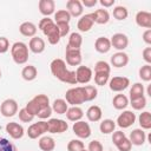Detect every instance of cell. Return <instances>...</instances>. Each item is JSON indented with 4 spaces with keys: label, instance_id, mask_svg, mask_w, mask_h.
<instances>
[{
    "label": "cell",
    "instance_id": "23",
    "mask_svg": "<svg viewBox=\"0 0 151 151\" xmlns=\"http://www.w3.org/2000/svg\"><path fill=\"white\" fill-rule=\"evenodd\" d=\"M111 64L114 67H124L129 64V55L125 52H117L111 57Z\"/></svg>",
    "mask_w": 151,
    "mask_h": 151
},
{
    "label": "cell",
    "instance_id": "34",
    "mask_svg": "<svg viewBox=\"0 0 151 151\" xmlns=\"http://www.w3.org/2000/svg\"><path fill=\"white\" fill-rule=\"evenodd\" d=\"M71 15L66 9H59L54 13V24H68Z\"/></svg>",
    "mask_w": 151,
    "mask_h": 151
},
{
    "label": "cell",
    "instance_id": "18",
    "mask_svg": "<svg viewBox=\"0 0 151 151\" xmlns=\"http://www.w3.org/2000/svg\"><path fill=\"white\" fill-rule=\"evenodd\" d=\"M93 24H94V21H93V18H92V13H88V14H85V15L80 17V19L78 20L77 27L80 32H88L92 28Z\"/></svg>",
    "mask_w": 151,
    "mask_h": 151
},
{
    "label": "cell",
    "instance_id": "44",
    "mask_svg": "<svg viewBox=\"0 0 151 151\" xmlns=\"http://www.w3.org/2000/svg\"><path fill=\"white\" fill-rule=\"evenodd\" d=\"M130 105H131L132 109H134V110H143V109L146 106V99H145L144 96H143V97H139V98H137V99H132Z\"/></svg>",
    "mask_w": 151,
    "mask_h": 151
},
{
    "label": "cell",
    "instance_id": "16",
    "mask_svg": "<svg viewBox=\"0 0 151 151\" xmlns=\"http://www.w3.org/2000/svg\"><path fill=\"white\" fill-rule=\"evenodd\" d=\"M66 11L70 13L71 17H74V18H78L83 14V5L79 0H68L66 2Z\"/></svg>",
    "mask_w": 151,
    "mask_h": 151
},
{
    "label": "cell",
    "instance_id": "13",
    "mask_svg": "<svg viewBox=\"0 0 151 151\" xmlns=\"http://www.w3.org/2000/svg\"><path fill=\"white\" fill-rule=\"evenodd\" d=\"M130 85V80L126 77H113L109 81L110 90L113 92H122L125 88H127Z\"/></svg>",
    "mask_w": 151,
    "mask_h": 151
},
{
    "label": "cell",
    "instance_id": "38",
    "mask_svg": "<svg viewBox=\"0 0 151 151\" xmlns=\"http://www.w3.org/2000/svg\"><path fill=\"white\" fill-rule=\"evenodd\" d=\"M111 72V66L109 65V63L104 61V60H99L94 65V73H107L110 74Z\"/></svg>",
    "mask_w": 151,
    "mask_h": 151
},
{
    "label": "cell",
    "instance_id": "14",
    "mask_svg": "<svg viewBox=\"0 0 151 151\" xmlns=\"http://www.w3.org/2000/svg\"><path fill=\"white\" fill-rule=\"evenodd\" d=\"M110 41L111 46H113V48L118 50L119 52H123L129 46V38L124 33H114Z\"/></svg>",
    "mask_w": 151,
    "mask_h": 151
},
{
    "label": "cell",
    "instance_id": "33",
    "mask_svg": "<svg viewBox=\"0 0 151 151\" xmlns=\"http://www.w3.org/2000/svg\"><path fill=\"white\" fill-rule=\"evenodd\" d=\"M81 88H83L85 101H91V100H93V99L97 98L98 90L94 86H92V85H85V86H81Z\"/></svg>",
    "mask_w": 151,
    "mask_h": 151
},
{
    "label": "cell",
    "instance_id": "2",
    "mask_svg": "<svg viewBox=\"0 0 151 151\" xmlns=\"http://www.w3.org/2000/svg\"><path fill=\"white\" fill-rule=\"evenodd\" d=\"M39 29L42 31V33L47 37V40L51 45H57L60 40V33L58 29V26L54 24V21L48 18L45 17L39 21Z\"/></svg>",
    "mask_w": 151,
    "mask_h": 151
},
{
    "label": "cell",
    "instance_id": "50",
    "mask_svg": "<svg viewBox=\"0 0 151 151\" xmlns=\"http://www.w3.org/2000/svg\"><path fill=\"white\" fill-rule=\"evenodd\" d=\"M58 26V29H59V33H60V38L63 37H66L70 32V25L68 24H55Z\"/></svg>",
    "mask_w": 151,
    "mask_h": 151
},
{
    "label": "cell",
    "instance_id": "19",
    "mask_svg": "<svg viewBox=\"0 0 151 151\" xmlns=\"http://www.w3.org/2000/svg\"><path fill=\"white\" fill-rule=\"evenodd\" d=\"M129 140L131 142L132 145L140 146V145H143V144L145 143V140H146V134H145L144 130H142V129H134V130L131 131Z\"/></svg>",
    "mask_w": 151,
    "mask_h": 151
},
{
    "label": "cell",
    "instance_id": "39",
    "mask_svg": "<svg viewBox=\"0 0 151 151\" xmlns=\"http://www.w3.org/2000/svg\"><path fill=\"white\" fill-rule=\"evenodd\" d=\"M129 15V12H127V8L124 7V6H117L113 8V17L114 19L117 20H125Z\"/></svg>",
    "mask_w": 151,
    "mask_h": 151
},
{
    "label": "cell",
    "instance_id": "57",
    "mask_svg": "<svg viewBox=\"0 0 151 151\" xmlns=\"http://www.w3.org/2000/svg\"><path fill=\"white\" fill-rule=\"evenodd\" d=\"M0 78H1V71H0Z\"/></svg>",
    "mask_w": 151,
    "mask_h": 151
},
{
    "label": "cell",
    "instance_id": "9",
    "mask_svg": "<svg viewBox=\"0 0 151 151\" xmlns=\"http://www.w3.org/2000/svg\"><path fill=\"white\" fill-rule=\"evenodd\" d=\"M72 130H73V133L77 137L81 138V139H86L91 136V127H90L88 123L83 122V120L74 122L73 126H72Z\"/></svg>",
    "mask_w": 151,
    "mask_h": 151
},
{
    "label": "cell",
    "instance_id": "20",
    "mask_svg": "<svg viewBox=\"0 0 151 151\" xmlns=\"http://www.w3.org/2000/svg\"><path fill=\"white\" fill-rule=\"evenodd\" d=\"M39 7V12L45 15V17H50L51 14L54 13L55 9V4L53 0H40L38 4Z\"/></svg>",
    "mask_w": 151,
    "mask_h": 151
},
{
    "label": "cell",
    "instance_id": "47",
    "mask_svg": "<svg viewBox=\"0 0 151 151\" xmlns=\"http://www.w3.org/2000/svg\"><path fill=\"white\" fill-rule=\"evenodd\" d=\"M87 151H104V147H103V144L99 142V140H92L88 144V147H87Z\"/></svg>",
    "mask_w": 151,
    "mask_h": 151
},
{
    "label": "cell",
    "instance_id": "55",
    "mask_svg": "<svg viewBox=\"0 0 151 151\" xmlns=\"http://www.w3.org/2000/svg\"><path fill=\"white\" fill-rule=\"evenodd\" d=\"M99 4L104 7H111L114 5V0H100Z\"/></svg>",
    "mask_w": 151,
    "mask_h": 151
},
{
    "label": "cell",
    "instance_id": "45",
    "mask_svg": "<svg viewBox=\"0 0 151 151\" xmlns=\"http://www.w3.org/2000/svg\"><path fill=\"white\" fill-rule=\"evenodd\" d=\"M116 146H117V149H118L119 151H131L132 144H131V142L129 140V138L125 137V138H123L120 142H118V143L116 144Z\"/></svg>",
    "mask_w": 151,
    "mask_h": 151
},
{
    "label": "cell",
    "instance_id": "10",
    "mask_svg": "<svg viewBox=\"0 0 151 151\" xmlns=\"http://www.w3.org/2000/svg\"><path fill=\"white\" fill-rule=\"evenodd\" d=\"M134 122H136V114L132 111H129V110L123 111L117 118V125L122 129L130 127L131 125L134 124Z\"/></svg>",
    "mask_w": 151,
    "mask_h": 151
},
{
    "label": "cell",
    "instance_id": "31",
    "mask_svg": "<svg viewBox=\"0 0 151 151\" xmlns=\"http://www.w3.org/2000/svg\"><path fill=\"white\" fill-rule=\"evenodd\" d=\"M51 107H52V111H54L55 113H58V114H65L66 111H67V109H68V104L66 103L65 99L58 98V99H55L53 101V104H52Z\"/></svg>",
    "mask_w": 151,
    "mask_h": 151
},
{
    "label": "cell",
    "instance_id": "8",
    "mask_svg": "<svg viewBox=\"0 0 151 151\" xmlns=\"http://www.w3.org/2000/svg\"><path fill=\"white\" fill-rule=\"evenodd\" d=\"M68 129V124L64 119L51 118L47 122V132L51 133H63L66 132Z\"/></svg>",
    "mask_w": 151,
    "mask_h": 151
},
{
    "label": "cell",
    "instance_id": "6",
    "mask_svg": "<svg viewBox=\"0 0 151 151\" xmlns=\"http://www.w3.org/2000/svg\"><path fill=\"white\" fill-rule=\"evenodd\" d=\"M0 113L7 118L15 116L18 113V103L12 98L5 99L0 105Z\"/></svg>",
    "mask_w": 151,
    "mask_h": 151
},
{
    "label": "cell",
    "instance_id": "46",
    "mask_svg": "<svg viewBox=\"0 0 151 151\" xmlns=\"http://www.w3.org/2000/svg\"><path fill=\"white\" fill-rule=\"evenodd\" d=\"M33 118H34V116L31 114L25 107L21 109V110H19V119H20L22 123H29V122L33 120Z\"/></svg>",
    "mask_w": 151,
    "mask_h": 151
},
{
    "label": "cell",
    "instance_id": "58",
    "mask_svg": "<svg viewBox=\"0 0 151 151\" xmlns=\"http://www.w3.org/2000/svg\"><path fill=\"white\" fill-rule=\"evenodd\" d=\"M81 151H87V150H85V149H84V150H81Z\"/></svg>",
    "mask_w": 151,
    "mask_h": 151
},
{
    "label": "cell",
    "instance_id": "17",
    "mask_svg": "<svg viewBox=\"0 0 151 151\" xmlns=\"http://www.w3.org/2000/svg\"><path fill=\"white\" fill-rule=\"evenodd\" d=\"M136 24L139 27L151 28V13L146 11H139L136 14Z\"/></svg>",
    "mask_w": 151,
    "mask_h": 151
},
{
    "label": "cell",
    "instance_id": "25",
    "mask_svg": "<svg viewBox=\"0 0 151 151\" xmlns=\"http://www.w3.org/2000/svg\"><path fill=\"white\" fill-rule=\"evenodd\" d=\"M92 18H93V21L96 24H99V25H104V24H107L109 20H110V14L106 9H97L92 13Z\"/></svg>",
    "mask_w": 151,
    "mask_h": 151
},
{
    "label": "cell",
    "instance_id": "1",
    "mask_svg": "<svg viewBox=\"0 0 151 151\" xmlns=\"http://www.w3.org/2000/svg\"><path fill=\"white\" fill-rule=\"evenodd\" d=\"M50 68H51V72L52 74L60 81L63 83H66V84H71V85H74L77 84V80H76V72L74 71H70L67 67H66V63L63 60V59H53L51 61V65H50Z\"/></svg>",
    "mask_w": 151,
    "mask_h": 151
},
{
    "label": "cell",
    "instance_id": "54",
    "mask_svg": "<svg viewBox=\"0 0 151 151\" xmlns=\"http://www.w3.org/2000/svg\"><path fill=\"white\" fill-rule=\"evenodd\" d=\"M80 2H81V5L85 6V7H94L98 1H97V0H83V1H80Z\"/></svg>",
    "mask_w": 151,
    "mask_h": 151
},
{
    "label": "cell",
    "instance_id": "4",
    "mask_svg": "<svg viewBox=\"0 0 151 151\" xmlns=\"http://www.w3.org/2000/svg\"><path fill=\"white\" fill-rule=\"evenodd\" d=\"M50 105V99L46 94H37L34 98H32L25 106V109L31 113L33 114L34 117L39 113V111L46 106Z\"/></svg>",
    "mask_w": 151,
    "mask_h": 151
},
{
    "label": "cell",
    "instance_id": "5",
    "mask_svg": "<svg viewBox=\"0 0 151 151\" xmlns=\"http://www.w3.org/2000/svg\"><path fill=\"white\" fill-rule=\"evenodd\" d=\"M65 100L67 104H71L72 106H78V105L85 103L81 86L68 88L66 91V94H65Z\"/></svg>",
    "mask_w": 151,
    "mask_h": 151
},
{
    "label": "cell",
    "instance_id": "29",
    "mask_svg": "<svg viewBox=\"0 0 151 151\" xmlns=\"http://www.w3.org/2000/svg\"><path fill=\"white\" fill-rule=\"evenodd\" d=\"M37 76H38V70H37V67L33 66V65H27V66H25V67L22 68V71H21V77H22L26 81H32V80H34V79L37 78Z\"/></svg>",
    "mask_w": 151,
    "mask_h": 151
},
{
    "label": "cell",
    "instance_id": "12",
    "mask_svg": "<svg viewBox=\"0 0 151 151\" xmlns=\"http://www.w3.org/2000/svg\"><path fill=\"white\" fill-rule=\"evenodd\" d=\"M76 72V80L77 83L79 84H87L91 81L92 79V76H93V72L90 67L87 66H78V68L74 71Z\"/></svg>",
    "mask_w": 151,
    "mask_h": 151
},
{
    "label": "cell",
    "instance_id": "40",
    "mask_svg": "<svg viewBox=\"0 0 151 151\" xmlns=\"http://www.w3.org/2000/svg\"><path fill=\"white\" fill-rule=\"evenodd\" d=\"M0 151H18V149L7 138L0 137Z\"/></svg>",
    "mask_w": 151,
    "mask_h": 151
},
{
    "label": "cell",
    "instance_id": "52",
    "mask_svg": "<svg viewBox=\"0 0 151 151\" xmlns=\"http://www.w3.org/2000/svg\"><path fill=\"white\" fill-rule=\"evenodd\" d=\"M143 59L150 65L151 64V47H146L143 50Z\"/></svg>",
    "mask_w": 151,
    "mask_h": 151
},
{
    "label": "cell",
    "instance_id": "48",
    "mask_svg": "<svg viewBox=\"0 0 151 151\" xmlns=\"http://www.w3.org/2000/svg\"><path fill=\"white\" fill-rule=\"evenodd\" d=\"M51 114H52V107L48 105V106H46V107L41 109L37 116H38L39 118H41V119H46V118H50V117H51Z\"/></svg>",
    "mask_w": 151,
    "mask_h": 151
},
{
    "label": "cell",
    "instance_id": "22",
    "mask_svg": "<svg viewBox=\"0 0 151 151\" xmlns=\"http://www.w3.org/2000/svg\"><path fill=\"white\" fill-rule=\"evenodd\" d=\"M111 41L106 37H99L94 41V48L99 53H107L111 50Z\"/></svg>",
    "mask_w": 151,
    "mask_h": 151
},
{
    "label": "cell",
    "instance_id": "36",
    "mask_svg": "<svg viewBox=\"0 0 151 151\" xmlns=\"http://www.w3.org/2000/svg\"><path fill=\"white\" fill-rule=\"evenodd\" d=\"M114 127H116V122H113L112 119H104L99 125V130L104 134L112 133L114 131Z\"/></svg>",
    "mask_w": 151,
    "mask_h": 151
},
{
    "label": "cell",
    "instance_id": "3",
    "mask_svg": "<svg viewBox=\"0 0 151 151\" xmlns=\"http://www.w3.org/2000/svg\"><path fill=\"white\" fill-rule=\"evenodd\" d=\"M11 54L15 64H26L28 60V46L22 41H17L11 47Z\"/></svg>",
    "mask_w": 151,
    "mask_h": 151
},
{
    "label": "cell",
    "instance_id": "32",
    "mask_svg": "<svg viewBox=\"0 0 151 151\" xmlns=\"http://www.w3.org/2000/svg\"><path fill=\"white\" fill-rule=\"evenodd\" d=\"M81 44H83V37L80 35V33L73 32V33H71V34H70L67 47H71V48H76V50H80V47H81Z\"/></svg>",
    "mask_w": 151,
    "mask_h": 151
},
{
    "label": "cell",
    "instance_id": "21",
    "mask_svg": "<svg viewBox=\"0 0 151 151\" xmlns=\"http://www.w3.org/2000/svg\"><path fill=\"white\" fill-rule=\"evenodd\" d=\"M28 48L35 53V54H39V53H42L45 51V41L42 38L40 37H33L31 38L29 42H28Z\"/></svg>",
    "mask_w": 151,
    "mask_h": 151
},
{
    "label": "cell",
    "instance_id": "27",
    "mask_svg": "<svg viewBox=\"0 0 151 151\" xmlns=\"http://www.w3.org/2000/svg\"><path fill=\"white\" fill-rule=\"evenodd\" d=\"M101 116H103V111L98 105H92L86 111V117L90 122H98L101 119Z\"/></svg>",
    "mask_w": 151,
    "mask_h": 151
},
{
    "label": "cell",
    "instance_id": "7",
    "mask_svg": "<svg viewBox=\"0 0 151 151\" xmlns=\"http://www.w3.org/2000/svg\"><path fill=\"white\" fill-rule=\"evenodd\" d=\"M45 132H47V122L40 120L38 123H33L27 129V136L31 139H37L38 137H41Z\"/></svg>",
    "mask_w": 151,
    "mask_h": 151
},
{
    "label": "cell",
    "instance_id": "41",
    "mask_svg": "<svg viewBox=\"0 0 151 151\" xmlns=\"http://www.w3.org/2000/svg\"><path fill=\"white\" fill-rule=\"evenodd\" d=\"M139 78L144 81H150L151 80V65L146 64V65H143L139 68Z\"/></svg>",
    "mask_w": 151,
    "mask_h": 151
},
{
    "label": "cell",
    "instance_id": "51",
    "mask_svg": "<svg viewBox=\"0 0 151 151\" xmlns=\"http://www.w3.org/2000/svg\"><path fill=\"white\" fill-rule=\"evenodd\" d=\"M126 136H125V133L123 132V131H116V132H113V134H112V142H113V144L116 145L118 142H120L123 138H125Z\"/></svg>",
    "mask_w": 151,
    "mask_h": 151
},
{
    "label": "cell",
    "instance_id": "53",
    "mask_svg": "<svg viewBox=\"0 0 151 151\" xmlns=\"http://www.w3.org/2000/svg\"><path fill=\"white\" fill-rule=\"evenodd\" d=\"M143 40H144L145 44L151 45V28L146 29V31L143 33Z\"/></svg>",
    "mask_w": 151,
    "mask_h": 151
},
{
    "label": "cell",
    "instance_id": "11",
    "mask_svg": "<svg viewBox=\"0 0 151 151\" xmlns=\"http://www.w3.org/2000/svg\"><path fill=\"white\" fill-rule=\"evenodd\" d=\"M65 57H66V63L71 66H79L83 60L80 50L71 48L67 46H66V51H65Z\"/></svg>",
    "mask_w": 151,
    "mask_h": 151
},
{
    "label": "cell",
    "instance_id": "15",
    "mask_svg": "<svg viewBox=\"0 0 151 151\" xmlns=\"http://www.w3.org/2000/svg\"><path fill=\"white\" fill-rule=\"evenodd\" d=\"M5 129H6V132L9 134V137H12L13 139H20V138H22V136L25 133L22 125H20L19 123H15V122L7 123Z\"/></svg>",
    "mask_w": 151,
    "mask_h": 151
},
{
    "label": "cell",
    "instance_id": "56",
    "mask_svg": "<svg viewBox=\"0 0 151 151\" xmlns=\"http://www.w3.org/2000/svg\"><path fill=\"white\" fill-rule=\"evenodd\" d=\"M147 94L151 97V86H149V87H147Z\"/></svg>",
    "mask_w": 151,
    "mask_h": 151
},
{
    "label": "cell",
    "instance_id": "30",
    "mask_svg": "<svg viewBox=\"0 0 151 151\" xmlns=\"http://www.w3.org/2000/svg\"><path fill=\"white\" fill-rule=\"evenodd\" d=\"M112 105L116 110H124L127 105H129V99L125 94H116L113 97V100H112Z\"/></svg>",
    "mask_w": 151,
    "mask_h": 151
},
{
    "label": "cell",
    "instance_id": "28",
    "mask_svg": "<svg viewBox=\"0 0 151 151\" xmlns=\"http://www.w3.org/2000/svg\"><path fill=\"white\" fill-rule=\"evenodd\" d=\"M38 144H39L40 150H42V151H53L55 147V142L50 136H42L39 139Z\"/></svg>",
    "mask_w": 151,
    "mask_h": 151
},
{
    "label": "cell",
    "instance_id": "43",
    "mask_svg": "<svg viewBox=\"0 0 151 151\" xmlns=\"http://www.w3.org/2000/svg\"><path fill=\"white\" fill-rule=\"evenodd\" d=\"M110 80V74L107 73H94V81L99 86H104Z\"/></svg>",
    "mask_w": 151,
    "mask_h": 151
},
{
    "label": "cell",
    "instance_id": "26",
    "mask_svg": "<svg viewBox=\"0 0 151 151\" xmlns=\"http://www.w3.org/2000/svg\"><path fill=\"white\" fill-rule=\"evenodd\" d=\"M66 117L68 120L71 122H78L83 117H84V111L79 107V106H72V107H68L67 111H66Z\"/></svg>",
    "mask_w": 151,
    "mask_h": 151
},
{
    "label": "cell",
    "instance_id": "24",
    "mask_svg": "<svg viewBox=\"0 0 151 151\" xmlns=\"http://www.w3.org/2000/svg\"><path fill=\"white\" fill-rule=\"evenodd\" d=\"M19 31L24 37L33 38L35 37V33H37V26L31 21H25L19 26Z\"/></svg>",
    "mask_w": 151,
    "mask_h": 151
},
{
    "label": "cell",
    "instance_id": "37",
    "mask_svg": "<svg viewBox=\"0 0 151 151\" xmlns=\"http://www.w3.org/2000/svg\"><path fill=\"white\" fill-rule=\"evenodd\" d=\"M144 96V85L142 83H134L130 90V99H137Z\"/></svg>",
    "mask_w": 151,
    "mask_h": 151
},
{
    "label": "cell",
    "instance_id": "42",
    "mask_svg": "<svg viewBox=\"0 0 151 151\" xmlns=\"http://www.w3.org/2000/svg\"><path fill=\"white\" fill-rule=\"evenodd\" d=\"M84 149V143L80 139H72L67 144V151H81Z\"/></svg>",
    "mask_w": 151,
    "mask_h": 151
},
{
    "label": "cell",
    "instance_id": "49",
    "mask_svg": "<svg viewBox=\"0 0 151 151\" xmlns=\"http://www.w3.org/2000/svg\"><path fill=\"white\" fill-rule=\"evenodd\" d=\"M9 50V41L6 37H0V53H6Z\"/></svg>",
    "mask_w": 151,
    "mask_h": 151
},
{
    "label": "cell",
    "instance_id": "35",
    "mask_svg": "<svg viewBox=\"0 0 151 151\" xmlns=\"http://www.w3.org/2000/svg\"><path fill=\"white\" fill-rule=\"evenodd\" d=\"M138 122H139V125H140L142 130L151 129V113L149 111L142 112L138 117Z\"/></svg>",
    "mask_w": 151,
    "mask_h": 151
}]
</instances>
